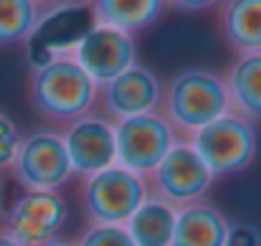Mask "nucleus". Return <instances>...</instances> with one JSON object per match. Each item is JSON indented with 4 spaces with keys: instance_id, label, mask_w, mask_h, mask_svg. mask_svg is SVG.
<instances>
[{
    "instance_id": "obj_1",
    "label": "nucleus",
    "mask_w": 261,
    "mask_h": 246,
    "mask_svg": "<svg viewBox=\"0 0 261 246\" xmlns=\"http://www.w3.org/2000/svg\"><path fill=\"white\" fill-rule=\"evenodd\" d=\"M96 91V82L66 54L38 61L28 77V102L33 112L56 125H69L91 112Z\"/></svg>"
},
{
    "instance_id": "obj_2",
    "label": "nucleus",
    "mask_w": 261,
    "mask_h": 246,
    "mask_svg": "<svg viewBox=\"0 0 261 246\" xmlns=\"http://www.w3.org/2000/svg\"><path fill=\"white\" fill-rule=\"evenodd\" d=\"M226 112H231L226 82L213 69L188 66L163 89L160 114L173 125L175 132H185L188 137Z\"/></svg>"
},
{
    "instance_id": "obj_3",
    "label": "nucleus",
    "mask_w": 261,
    "mask_h": 246,
    "mask_svg": "<svg viewBox=\"0 0 261 246\" xmlns=\"http://www.w3.org/2000/svg\"><path fill=\"white\" fill-rule=\"evenodd\" d=\"M188 142L195 147V153L203 158V163L216 178H231L244 173L259 153L256 125L236 112H226L211 125L200 127L188 137Z\"/></svg>"
},
{
    "instance_id": "obj_4",
    "label": "nucleus",
    "mask_w": 261,
    "mask_h": 246,
    "mask_svg": "<svg viewBox=\"0 0 261 246\" xmlns=\"http://www.w3.org/2000/svg\"><path fill=\"white\" fill-rule=\"evenodd\" d=\"M147 180L122 165H109L82 180V208L89 224H127L147 198Z\"/></svg>"
},
{
    "instance_id": "obj_5",
    "label": "nucleus",
    "mask_w": 261,
    "mask_h": 246,
    "mask_svg": "<svg viewBox=\"0 0 261 246\" xmlns=\"http://www.w3.org/2000/svg\"><path fill=\"white\" fill-rule=\"evenodd\" d=\"M13 178L23 190H59L74 178L61 132L33 130L20 137L10 165Z\"/></svg>"
},
{
    "instance_id": "obj_6",
    "label": "nucleus",
    "mask_w": 261,
    "mask_h": 246,
    "mask_svg": "<svg viewBox=\"0 0 261 246\" xmlns=\"http://www.w3.org/2000/svg\"><path fill=\"white\" fill-rule=\"evenodd\" d=\"M175 127L160 114H137L114 122V145H117V165L147 178L160 160L177 145Z\"/></svg>"
},
{
    "instance_id": "obj_7",
    "label": "nucleus",
    "mask_w": 261,
    "mask_h": 246,
    "mask_svg": "<svg viewBox=\"0 0 261 246\" xmlns=\"http://www.w3.org/2000/svg\"><path fill=\"white\" fill-rule=\"evenodd\" d=\"M69 221V203L59 190H23L3 216V229L20 246H46Z\"/></svg>"
},
{
    "instance_id": "obj_8",
    "label": "nucleus",
    "mask_w": 261,
    "mask_h": 246,
    "mask_svg": "<svg viewBox=\"0 0 261 246\" xmlns=\"http://www.w3.org/2000/svg\"><path fill=\"white\" fill-rule=\"evenodd\" d=\"M145 180L152 195L163 198L175 208H182L203 201L216 175L208 170V165L188 140H180Z\"/></svg>"
},
{
    "instance_id": "obj_9",
    "label": "nucleus",
    "mask_w": 261,
    "mask_h": 246,
    "mask_svg": "<svg viewBox=\"0 0 261 246\" xmlns=\"http://www.w3.org/2000/svg\"><path fill=\"white\" fill-rule=\"evenodd\" d=\"M163 82L160 77L142 64H132L127 71L109 82L99 84L96 99L101 102V112L107 119L119 122L137 114H150L160 109L163 102Z\"/></svg>"
},
{
    "instance_id": "obj_10",
    "label": "nucleus",
    "mask_w": 261,
    "mask_h": 246,
    "mask_svg": "<svg viewBox=\"0 0 261 246\" xmlns=\"http://www.w3.org/2000/svg\"><path fill=\"white\" fill-rule=\"evenodd\" d=\"M71 56L99 86L137 64V43L124 31L94 23L82 33Z\"/></svg>"
},
{
    "instance_id": "obj_11",
    "label": "nucleus",
    "mask_w": 261,
    "mask_h": 246,
    "mask_svg": "<svg viewBox=\"0 0 261 246\" xmlns=\"http://www.w3.org/2000/svg\"><path fill=\"white\" fill-rule=\"evenodd\" d=\"M74 175L87 178L104 167L117 163V145H114V122L104 114L87 112L66 125L61 132Z\"/></svg>"
},
{
    "instance_id": "obj_12",
    "label": "nucleus",
    "mask_w": 261,
    "mask_h": 246,
    "mask_svg": "<svg viewBox=\"0 0 261 246\" xmlns=\"http://www.w3.org/2000/svg\"><path fill=\"white\" fill-rule=\"evenodd\" d=\"M228 218L216 206L198 201L177 208L170 246H223L228 236Z\"/></svg>"
},
{
    "instance_id": "obj_13",
    "label": "nucleus",
    "mask_w": 261,
    "mask_h": 246,
    "mask_svg": "<svg viewBox=\"0 0 261 246\" xmlns=\"http://www.w3.org/2000/svg\"><path fill=\"white\" fill-rule=\"evenodd\" d=\"M87 5L96 26H109L129 36L152 28L168 8L165 0H87Z\"/></svg>"
},
{
    "instance_id": "obj_14",
    "label": "nucleus",
    "mask_w": 261,
    "mask_h": 246,
    "mask_svg": "<svg viewBox=\"0 0 261 246\" xmlns=\"http://www.w3.org/2000/svg\"><path fill=\"white\" fill-rule=\"evenodd\" d=\"M223 82L228 91L231 112L241 114L254 125L261 122V51L236 56Z\"/></svg>"
},
{
    "instance_id": "obj_15",
    "label": "nucleus",
    "mask_w": 261,
    "mask_h": 246,
    "mask_svg": "<svg viewBox=\"0 0 261 246\" xmlns=\"http://www.w3.org/2000/svg\"><path fill=\"white\" fill-rule=\"evenodd\" d=\"M221 36L236 56L261 51V0H221Z\"/></svg>"
},
{
    "instance_id": "obj_16",
    "label": "nucleus",
    "mask_w": 261,
    "mask_h": 246,
    "mask_svg": "<svg viewBox=\"0 0 261 246\" xmlns=\"http://www.w3.org/2000/svg\"><path fill=\"white\" fill-rule=\"evenodd\" d=\"M175 216H177L175 206L147 193L140 208L127 218L124 229L132 236L135 246H170L175 231Z\"/></svg>"
},
{
    "instance_id": "obj_17",
    "label": "nucleus",
    "mask_w": 261,
    "mask_h": 246,
    "mask_svg": "<svg viewBox=\"0 0 261 246\" xmlns=\"http://www.w3.org/2000/svg\"><path fill=\"white\" fill-rule=\"evenodd\" d=\"M41 15L36 0H0V48L31 41Z\"/></svg>"
},
{
    "instance_id": "obj_18",
    "label": "nucleus",
    "mask_w": 261,
    "mask_h": 246,
    "mask_svg": "<svg viewBox=\"0 0 261 246\" xmlns=\"http://www.w3.org/2000/svg\"><path fill=\"white\" fill-rule=\"evenodd\" d=\"M74 246H135L124 224H89Z\"/></svg>"
},
{
    "instance_id": "obj_19",
    "label": "nucleus",
    "mask_w": 261,
    "mask_h": 246,
    "mask_svg": "<svg viewBox=\"0 0 261 246\" xmlns=\"http://www.w3.org/2000/svg\"><path fill=\"white\" fill-rule=\"evenodd\" d=\"M20 137H23V135H20L15 119L0 109V173H3V170H10Z\"/></svg>"
},
{
    "instance_id": "obj_20",
    "label": "nucleus",
    "mask_w": 261,
    "mask_h": 246,
    "mask_svg": "<svg viewBox=\"0 0 261 246\" xmlns=\"http://www.w3.org/2000/svg\"><path fill=\"white\" fill-rule=\"evenodd\" d=\"M223 246H261V231L254 224H231Z\"/></svg>"
},
{
    "instance_id": "obj_21",
    "label": "nucleus",
    "mask_w": 261,
    "mask_h": 246,
    "mask_svg": "<svg viewBox=\"0 0 261 246\" xmlns=\"http://www.w3.org/2000/svg\"><path fill=\"white\" fill-rule=\"evenodd\" d=\"M168 5H173L182 13H200V10H208L213 5H218L221 0H165Z\"/></svg>"
},
{
    "instance_id": "obj_22",
    "label": "nucleus",
    "mask_w": 261,
    "mask_h": 246,
    "mask_svg": "<svg viewBox=\"0 0 261 246\" xmlns=\"http://www.w3.org/2000/svg\"><path fill=\"white\" fill-rule=\"evenodd\" d=\"M0 246H20V244H18L5 229H0Z\"/></svg>"
},
{
    "instance_id": "obj_23",
    "label": "nucleus",
    "mask_w": 261,
    "mask_h": 246,
    "mask_svg": "<svg viewBox=\"0 0 261 246\" xmlns=\"http://www.w3.org/2000/svg\"><path fill=\"white\" fill-rule=\"evenodd\" d=\"M41 8L46 5V8H61V5H66V3H71V0H36Z\"/></svg>"
},
{
    "instance_id": "obj_24",
    "label": "nucleus",
    "mask_w": 261,
    "mask_h": 246,
    "mask_svg": "<svg viewBox=\"0 0 261 246\" xmlns=\"http://www.w3.org/2000/svg\"><path fill=\"white\" fill-rule=\"evenodd\" d=\"M46 246H74V244H69V241H61V239H56V241H51V244H46Z\"/></svg>"
},
{
    "instance_id": "obj_25",
    "label": "nucleus",
    "mask_w": 261,
    "mask_h": 246,
    "mask_svg": "<svg viewBox=\"0 0 261 246\" xmlns=\"http://www.w3.org/2000/svg\"><path fill=\"white\" fill-rule=\"evenodd\" d=\"M0 206H3V185H0Z\"/></svg>"
}]
</instances>
